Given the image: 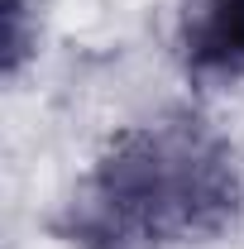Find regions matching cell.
Wrapping results in <instances>:
<instances>
[{
	"label": "cell",
	"instance_id": "obj_2",
	"mask_svg": "<svg viewBox=\"0 0 244 249\" xmlns=\"http://www.w3.org/2000/svg\"><path fill=\"white\" fill-rule=\"evenodd\" d=\"M177 62L196 87L244 82V0H182Z\"/></svg>",
	"mask_w": 244,
	"mask_h": 249
},
{
	"label": "cell",
	"instance_id": "obj_3",
	"mask_svg": "<svg viewBox=\"0 0 244 249\" xmlns=\"http://www.w3.org/2000/svg\"><path fill=\"white\" fill-rule=\"evenodd\" d=\"M38 48V24H34L24 0H0V72L19 77V67Z\"/></svg>",
	"mask_w": 244,
	"mask_h": 249
},
{
	"label": "cell",
	"instance_id": "obj_1",
	"mask_svg": "<svg viewBox=\"0 0 244 249\" xmlns=\"http://www.w3.org/2000/svg\"><path fill=\"white\" fill-rule=\"evenodd\" d=\"M244 216L235 144L196 110H163L110 134L53 220L72 249L206 245Z\"/></svg>",
	"mask_w": 244,
	"mask_h": 249
}]
</instances>
